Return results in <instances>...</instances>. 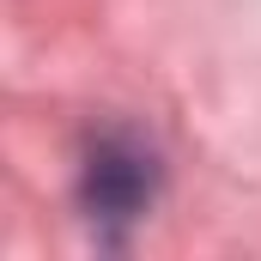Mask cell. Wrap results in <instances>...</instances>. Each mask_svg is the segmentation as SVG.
<instances>
[{
	"mask_svg": "<svg viewBox=\"0 0 261 261\" xmlns=\"http://www.w3.org/2000/svg\"><path fill=\"white\" fill-rule=\"evenodd\" d=\"M158 182H164V164H158V146L146 134L122 128V122L85 134L73 195H79V213L103 237H122L128 225H140L146 206L158 200Z\"/></svg>",
	"mask_w": 261,
	"mask_h": 261,
	"instance_id": "obj_1",
	"label": "cell"
}]
</instances>
